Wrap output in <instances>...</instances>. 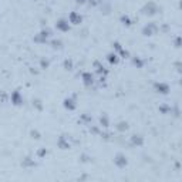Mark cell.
<instances>
[{
	"instance_id": "obj_9",
	"label": "cell",
	"mask_w": 182,
	"mask_h": 182,
	"mask_svg": "<svg viewBox=\"0 0 182 182\" xmlns=\"http://www.w3.org/2000/svg\"><path fill=\"white\" fill-rule=\"evenodd\" d=\"M108 61H110L111 64H117L118 63V56L117 54H114V53L108 54Z\"/></svg>"
},
{
	"instance_id": "obj_15",
	"label": "cell",
	"mask_w": 182,
	"mask_h": 182,
	"mask_svg": "<svg viewBox=\"0 0 182 182\" xmlns=\"http://www.w3.org/2000/svg\"><path fill=\"white\" fill-rule=\"evenodd\" d=\"M121 20L124 22V24H127V26H129V24H131V23H129L128 16H122V17H121Z\"/></svg>"
},
{
	"instance_id": "obj_14",
	"label": "cell",
	"mask_w": 182,
	"mask_h": 182,
	"mask_svg": "<svg viewBox=\"0 0 182 182\" xmlns=\"http://www.w3.org/2000/svg\"><path fill=\"white\" fill-rule=\"evenodd\" d=\"M53 47L54 48H60V47H61V41H58V40H53Z\"/></svg>"
},
{
	"instance_id": "obj_7",
	"label": "cell",
	"mask_w": 182,
	"mask_h": 182,
	"mask_svg": "<svg viewBox=\"0 0 182 182\" xmlns=\"http://www.w3.org/2000/svg\"><path fill=\"white\" fill-rule=\"evenodd\" d=\"M155 88L158 90V93H162V94H167L168 90H169L167 84H162V83H157V84H155Z\"/></svg>"
},
{
	"instance_id": "obj_16",
	"label": "cell",
	"mask_w": 182,
	"mask_h": 182,
	"mask_svg": "<svg viewBox=\"0 0 182 182\" xmlns=\"http://www.w3.org/2000/svg\"><path fill=\"white\" fill-rule=\"evenodd\" d=\"M118 128H119V129H127V128H128V125H127V122H121Z\"/></svg>"
},
{
	"instance_id": "obj_17",
	"label": "cell",
	"mask_w": 182,
	"mask_h": 182,
	"mask_svg": "<svg viewBox=\"0 0 182 182\" xmlns=\"http://www.w3.org/2000/svg\"><path fill=\"white\" fill-rule=\"evenodd\" d=\"M101 124H104V127H108V121H107V118H103V117H101Z\"/></svg>"
},
{
	"instance_id": "obj_13",
	"label": "cell",
	"mask_w": 182,
	"mask_h": 182,
	"mask_svg": "<svg viewBox=\"0 0 182 182\" xmlns=\"http://www.w3.org/2000/svg\"><path fill=\"white\" fill-rule=\"evenodd\" d=\"M71 65H73L71 60H65V61H64V67H65V70H71Z\"/></svg>"
},
{
	"instance_id": "obj_1",
	"label": "cell",
	"mask_w": 182,
	"mask_h": 182,
	"mask_svg": "<svg viewBox=\"0 0 182 182\" xmlns=\"http://www.w3.org/2000/svg\"><path fill=\"white\" fill-rule=\"evenodd\" d=\"M114 162H115V165H117V167H119V168H124V167L128 164L127 158H125L122 154H118L117 157H115V160H114Z\"/></svg>"
},
{
	"instance_id": "obj_18",
	"label": "cell",
	"mask_w": 182,
	"mask_h": 182,
	"mask_svg": "<svg viewBox=\"0 0 182 182\" xmlns=\"http://www.w3.org/2000/svg\"><path fill=\"white\" fill-rule=\"evenodd\" d=\"M32 135H33V138H40V137H39V132H37V131H32Z\"/></svg>"
},
{
	"instance_id": "obj_4",
	"label": "cell",
	"mask_w": 182,
	"mask_h": 182,
	"mask_svg": "<svg viewBox=\"0 0 182 182\" xmlns=\"http://www.w3.org/2000/svg\"><path fill=\"white\" fill-rule=\"evenodd\" d=\"M48 37H50V32H48V30H43V32L40 33V34H39L34 40H36V41H39V43H46V40H47Z\"/></svg>"
},
{
	"instance_id": "obj_19",
	"label": "cell",
	"mask_w": 182,
	"mask_h": 182,
	"mask_svg": "<svg viewBox=\"0 0 182 182\" xmlns=\"http://www.w3.org/2000/svg\"><path fill=\"white\" fill-rule=\"evenodd\" d=\"M74 1L77 4H84V3H86V0H74Z\"/></svg>"
},
{
	"instance_id": "obj_20",
	"label": "cell",
	"mask_w": 182,
	"mask_h": 182,
	"mask_svg": "<svg viewBox=\"0 0 182 182\" xmlns=\"http://www.w3.org/2000/svg\"><path fill=\"white\" fill-rule=\"evenodd\" d=\"M44 154H47V151H44V150H41V151H39V155H41V157H43Z\"/></svg>"
},
{
	"instance_id": "obj_3",
	"label": "cell",
	"mask_w": 182,
	"mask_h": 182,
	"mask_svg": "<svg viewBox=\"0 0 182 182\" xmlns=\"http://www.w3.org/2000/svg\"><path fill=\"white\" fill-rule=\"evenodd\" d=\"M68 20H70V23H73V24H80V23H81V20H83V17H81L78 13L73 11V13H70V16H68Z\"/></svg>"
},
{
	"instance_id": "obj_12",
	"label": "cell",
	"mask_w": 182,
	"mask_h": 182,
	"mask_svg": "<svg viewBox=\"0 0 182 182\" xmlns=\"http://www.w3.org/2000/svg\"><path fill=\"white\" fill-rule=\"evenodd\" d=\"M132 144H138V145H141V144H142V138H141L139 135H134V137H132Z\"/></svg>"
},
{
	"instance_id": "obj_2",
	"label": "cell",
	"mask_w": 182,
	"mask_h": 182,
	"mask_svg": "<svg viewBox=\"0 0 182 182\" xmlns=\"http://www.w3.org/2000/svg\"><path fill=\"white\" fill-rule=\"evenodd\" d=\"M56 27L58 29V30H61V32H68V29H70V24H68V20H58L57 24H56Z\"/></svg>"
},
{
	"instance_id": "obj_6",
	"label": "cell",
	"mask_w": 182,
	"mask_h": 182,
	"mask_svg": "<svg viewBox=\"0 0 182 182\" xmlns=\"http://www.w3.org/2000/svg\"><path fill=\"white\" fill-rule=\"evenodd\" d=\"M83 83L86 86H91L94 83V78H93L91 73H83Z\"/></svg>"
},
{
	"instance_id": "obj_8",
	"label": "cell",
	"mask_w": 182,
	"mask_h": 182,
	"mask_svg": "<svg viewBox=\"0 0 182 182\" xmlns=\"http://www.w3.org/2000/svg\"><path fill=\"white\" fill-rule=\"evenodd\" d=\"M64 107L68 110H74L75 108V101L73 98H65L64 100Z\"/></svg>"
},
{
	"instance_id": "obj_11",
	"label": "cell",
	"mask_w": 182,
	"mask_h": 182,
	"mask_svg": "<svg viewBox=\"0 0 182 182\" xmlns=\"http://www.w3.org/2000/svg\"><path fill=\"white\" fill-rule=\"evenodd\" d=\"M58 147H60L61 150H67V148H70V144H68V142H64V139L60 138V141H58Z\"/></svg>"
},
{
	"instance_id": "obj_10",
	"label": "cell",
	"mask_w": 182,
	"mask_h": 182,
	"mask_svg": "<svg viewBox=\"0 0 182 182\" xmlns=\"http://www.w3.org/2000/svg\"><path fill=\"white\" fill-rule=\"evenodd\" d=\"M94 67H96V68H97V71H98L100 74H105V73H107V70H105V68H104L103 65L100 64L98 61H96V63H94Z\"/></svg>"
},
{
	"instance_id": "obj_5",
	"label": "cell",
	"mask_w": 182,
	"mask_h": 182,
	"mask_svg": "<svg viewBox=\"0 0 182 182\" xmlns=\"http://www.w3.org/2000/svg\"><path fill=\"white\" fill-rule=\"evenodd\" d=\"M11 103H13L14 105H20L23 103V98H22V96H20L19 91H14V93L11 94Z\"/></svg>"
}]
</instances>
